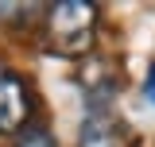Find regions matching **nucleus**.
Listing matches in <instances>:
<instances>
[{
  "mask_svg": "<svg viewBox=\"0 0 155 147\" xmlns=\"http://www.w3.org/2000/svg\"><path fill=\"white\" fill-rule=\"evenodd\" d=\"M78 81H81V89L89 97V109H109L113 89L120 85V74H116L113 62H105V58H85V62L78 66Z\"/></svg>",
  "mask_w": 155,
  "mask_h": 147,
  "instance_id": "2",
  "label": "nucleus"
},
{
  "mask_svg": "<svg viewBox=\"0 0 155 147\" xmlns=\"http://www.w3.org/2000/svg\"><path fill=\"white\" fill-rule=\"evenodd\" d=\"M27 112H31V97L23 81L16 74L0 70V132H19L27 124Z\"/></svg>",
  "mask_w": 155,
  "mask_h": 147,
  "instance_id": "3",
  "label": "nucleus"
},
{
  "mask_svg": "<svg viewBox=\"0 0 155 147\" xmlns=\"http://www.w3.org/2000/svg\"><path fill=\"white\" fill-rule=\"evenodd\" d=\"M97 39V8L89 0H62L47 12V47L62 58H85Z\"/></svg>",
  "mask_w": 155,
  "mask_h": 147,
  "instance_id": "1",
  "label": "nucleus"
},
{
  "mask_svg": "<svg viewBox=\"0 0 155 147\" xmlns=\"http://www.w3.org/2000/svg\"><path fill=\"white\" fill-rule=\"evenodd\" d=\"M16 147H58V143H54V136L43 132V128H23L19 139H16Z\"/></svg>",
  "mask_w": 155,
  "mask_h": 147,
  "instance_id": "5",
  "label": "nucleus"
},
{
  "mask_svg": "<svg viewBox=\"0 0 155 147\" xmlns=\"http://www.w3.org/2000/svg\"><path fill=\"white\" fill-rule=\"evenodd\" d=\"M143 97L155 105V62H151V70H147V77H143Z\"/></svg>",
  "mask_w": 155,
  "mask_h": 147,
  "instance_id": "6",
  "label": "nucleus"
},
{
  "mask_svg": "<svg viewBox=\"0 0 155 147\" xmlns=\"http://www.w3.org/2000/svg\"><path fill=\"white\" fill-rule=\"evenodd\" d=\"M81 147H128V132L109 109H89L81 124Z\"/></svg>",
  "mask_w": 155,
  "mask_h": 147,
  "instance_id": "4",
  "label": "nucleus"
}]
</instances>
